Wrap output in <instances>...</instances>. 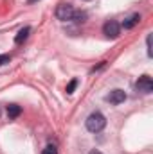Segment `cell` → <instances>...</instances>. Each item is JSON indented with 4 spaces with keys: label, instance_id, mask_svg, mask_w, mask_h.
Here are the masks:
<instances>
[{
    "label": "cell",
    "instance_id": "obj_12",
    "mask_svg": "<svg viewBox=\"0 0 153 154\" xmlns=\"http://www.w3.org/2000/svg\"><path fill=\"white\" fill-rule=\"evenodd\" d=\"M9 61H11V56H7V54H0V66L5 65V63H9Z\"/></svg>",
    "mask_w": 153,
    "mask_h": 154
},
{
    "label": "cell",
    "instance_id": "obj_4",
    "mask_svg": "<svg viewBox=\"0 0 153 154\" xmlns=\"http://www.w3.org/2000/svg\"><path fill=\"white\" fill-rule=\"evenodd\" d=\"M135 86H137V90H139V91H142V93H151V91H153L151 77H150V75H141Z\"/></svg>",
    "mask_w": 153,
    "mask_h": 154
},
{
    "label": "cell",
    "instance_id": "obj_10",
    "mask_svg": "<svg viewBox=\"0 0 153 154\" xmlns=\"http://www.w3.org/2000/svg\"><path fill=\"white\" fill-rule=\"evenodd\" d=\"M76 86H77V79H72V81L69 82V86H67V93H74Z\"/></svg>",
    "mask_w": 153,
    "mask_h": 154
},
{
    "label": "cell",
    "instance_id": "obj_13",
    "mask_svg": "<svg viewBox=\"0 0 153 154\" xmlns=\"http://www.w3.org/2000/svg\"><path fill=\"white\" fill-rule=\"evenodd\" d=\"M146 47H148V56L151 57V36H148V39H146Z\"/></svg>",
    "mask_w": 153,
    "mask_h": 154
},
{
    "label": "cell",
    "instance_id": "obj_5",
    "mask_svg": "<svg viewBox=\"0 0 153 154\" xmlns=\"http://www.w3.org/2000/svg\"><path fill=\"white\" fill-rule=\"evenodd\" d=\"M106 100H108L110 104H121V102L126 100V93H124L122 90H112L110 95L106 97Z\"/></svg>",
    "mask_w": 153,
    "mask_h": 154
},
{
    "label": "cell",
    "instance_id": "obj_1",
    "mask_svg": "<svg viewBox=\"0 0 153 154\" xmlns=\"http://www.w3.org/2000/svg\"><path fill=\"white\" fill-rule=\"evenodd\" d=\"M86 129L90 131V133H99V131H103L105 129V125H106V118L103 113H99V111H94V113H90L88 118H86Z\"/></svg>",
    "mask_w": 153,
    "mask_h": 154
},
{
    "label": "cell",
    "instance_id": "obj_9",
    "mask_svg": "<svg viewBox=\"0 0 153 154\" xmlns=\"http://www.w3.org/2000/svg\"><path fill=\"white\" fill-rule=\"evenodd\" d=\"M70 20L76 22V23H85V22L88 20V14H86L85 11H76V9H74V14H72Z\"/></svg>",
    "mask_w": 153,
    "mask_h": 154
},
{
    "label": "cell",
    "instance_id": "obj_2",
    "mask_svg": "<svg viewBox=\"0 0 153 154\" xmlns=\"http://www.w3.org/2000/svg\"><path fill=\"white\" fill-rule=\"evenodd\" d=\"M74 14V7L70 4H60L56 7V18L61 20V22H69Z\"/></svg>",
    "mask_w": 153,
    "mask_h": 154
},
{
    "label": "cell",
    "instance_id": "obj_3",
    "mask_svg": "<svg viewBox=\"0 0 153 154\" xmlns=\"http://www.w3.org/2000/svg\"><path fill=\"white\" fill-rule=\"evenodd\" d=\"M103 32H105V36L106 38H119V34H121V25L115 22V20H110V22H106L105 25H103Z\"/></svg>",
    "mask_w": 153,
    "mask_h": 154
},
{
    "label": "cell",
    "instance_id": "obj_14",
    "mask_svg": "<svg viewBox=\"0 0 153 154\" xmlns=\"http://www.w3.org/2000/svg\"><path fill=\"white\" fill-rule=\"evenodd\" d=\"M88 154H103V152H99V151H90Z\"/></svg>",
    "mask_w": 153,
    "mask_h": 154
},
{
    "label": "cell",
    "instance_id": "obj_7",
    "mask_svg": "<svg viewBox=\"0 0 153 154\" xmlns=\"http://www.w3.org/2000/svg\"><path fill=\"white\" fill-rule=\"evenodd\" d=\"M29 32H31V27H24V29H20L18 34L15 36V43H16V45L24 43V41L27 39V36H29Z\"/></svg>",
    "mask_w": 153,
    "mask_h": 154
},
{
    "label": "cell",
    "instance_id": "obj_6",
    "mask_svg": "<svg viewBox=\"0 0 153 154\" xmlns=\"http://www.w3.org/2000/svg\"><path fill=\"white\" fill-rule=\"evenodd\" d=\"M139 22H141V16H139V14H132L130 18H126V20L122 22V27H124V29H133Z\"/></svg>",
    "mask_w": 153,
    "mask_h": 154
},
{
    "label": "cell",
    "instance_id": "obj_15",
    "mask_svg": "<svg viewBox=\"0 0 153 154\" xmlns=\"http://www.w3.org/2000/svg\"><path fill=\"white\" fill-rule=\"evenodd\" d=\"M27 2H29V4H34V2H38V0H27Z\"/></svg>",
    "mask_w": 153,
    "mask_h": 154
},
{
    "label": "cell",
    "instance_id": "obj_8",
    "mask_svg": "<svg viewBox=\"0 0 153 154\" xmlns=\"http://www.w3.org/2000/svg\"><path fill=\"white\" fill-rule=\"evenodd\" d=\"M22 115V108L18 106V104H9L7 106V116L13 120V118H18V116Z\"/></svg>",
    "mask_w": 153,
    "mask_h": 154
},
{
    "label": "cell",
    "instance_id": "obj_11",
    "mask_svg": "<svg viewBox=\"0 0 153 154\" xmlns=\"http://www.w3.org/2000/svg\"><path fill=\"white\" fill-rule=\"evenodd\" d=\"M41 154H58V149L54 147V145H47L45 149H43V152Z\"/></svg>",
    "mask_w": 153,
    "mask_h": 154
}]
</instances>
